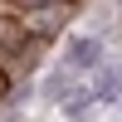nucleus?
<instances>
[{
  "instance_id": "obj_1",
  "label": "nucleus",
  "mask_w": 122,
  "mask_h": 122,
  "mask_svg": "<svg viewBox=\"0 0 122 122\" xmlns=\"http://www.w3.org/2000/svg\"><path fill=\"white\" fill-rule=\"evenodd\" d=\"M103 59H107V54H103V39L83 34V39L68 44V54H64V64H59V68H68V73H88V68H98Z\"/></svg>"
},
{
  "instance_id": "obj_2",
  "label": "nucleus",
  "mask_w": 122,
  "mask_h": 122,
  "mask_svg": "<svg viewBox=\"0 0 122 122\" xmlns=\"http://www.w3.org/2000/svg\"><path fill=\"white\" fill-rule=\"evenodd\" d=\"M103 73H98V88H93V103H112V98L122 93V68H107V64H98Z\"/></svg>"
},
{
  "instance_id": "obj_3",
  "label": "nucleus",
  "mask_w": 122,
  "mask_h": 122,
  "mask_svg": "<svg viewBox=\"0 0 122 122\" xmlns=\"http://www.w3.org/2000/svg\"><path fill=\"white\" fill-rule=\"evenodd\" d=\"M64 20H68V5L59 0V5H44V15H34L29 25H34V34H54V29L64 25Z\"/></svg>"
},
{
  "instance_id": "obj_4",
  "label": "nucleus",
  "mask_w": 122,
  "mask_h": 122,
  "mask_svg": "<svg viewBox=\"0 0 122 122\" xmlns=\"http://www.w3.org/2000/svg\"><path fill=\"white\" fill-rule=\"evenodd\" d=\"M0 122H10V117H0Z\"/></svg>"
}]
</instances>
